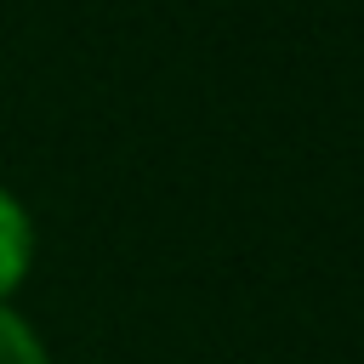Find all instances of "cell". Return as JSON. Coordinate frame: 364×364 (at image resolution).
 <instances>
[{
	"label": "cell",
	"instance_id": "cell-1",
	"mask_svg": "<svg viewBox=\"0 0 364 364\" xmlns=\"http://www.w3.org/2000/svg\"><path fill=\"white\" fill-rule=\"evenodd\" d=\"M28 250H34V239H28V216L17 210V199L0 193V296L28 273Z\"/></svg>",
	"mask_w": 364,
	"mask_h": 364
},
{
	"label": "cell",
	"instance_id": "cell-2",
	"mask_svg": "<svg viewBox=\"0 0 364 364\" xmlns=\"http://www.w3.org/2000/svg\"><path fill=\"white\" fill-rule=\"evenodd\" d=\"M0 364H46V353H40V341L23 330V318H11V313H0Z\"/></svg>",
	"mask_w": 364,
	"mask_h": 364
}]
</instances>
